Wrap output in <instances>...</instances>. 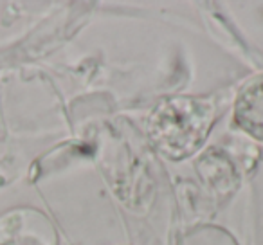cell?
Wrapping results in <instances>:
<instances>
[{"instance_id": "7a4b0ae2", "label": "cell", "mask_w": 263, "mask_h": 245, "mask_svg": "<svg viewBox=\"0 0 263 245\" xmlns=\"http://www.w3.org/2000/svg\"><path fill=\"white\" fill-rule=\"evenodd\" d=\"M234 123L252 139L263 143V72L240 88L234 101Z\"/></svg>"}, {"instance_id": "6da1fadb", "label": "cell", "mask_w": 263, "mask_h": 245, "mask_svg": "<svg viewBox=\"0 0 263 245\" xmlns=\"http://www.w3.org/2000/svg\"><path fill=\"white\" fill-rule=\"evenodd\" d=\"M215 110L198 98H168L148 117L154 144L172 159H186L204 144Z\"/></svg>"}]
</instances>
